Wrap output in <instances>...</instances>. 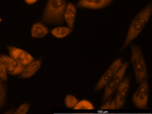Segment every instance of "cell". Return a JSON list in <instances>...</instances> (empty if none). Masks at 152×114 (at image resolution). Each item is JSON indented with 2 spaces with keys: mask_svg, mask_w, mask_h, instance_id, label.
Instances as JSON below:
<instances>
[{
  "mask_svg": "<svg viewBox=\"0 0 152 114\" xmlns=\"http://www.w3.org/2000/svg\"><path fill=\"white\" fill-rule=\"evenodd\" d=\"M48 33V28L40 23H37L34 24L31 28V36L33 38H43Z\"/></svg>",
  "mask_w": 152,
  "mask_h": 114,
  "instance_id": "4fadbf2b",
  "label": "cell"
},
{
  "mask_svg": "<svg viewBox=\"0 0 152 114\" xmlns=\"http://www.w3.org/2000/svg\"><path fill=\"white\" fill-rule=\"evenodd\" d=\"M70 28L65 27H58L54 28L51 31V33L56 37L62 38L68 36L71 33Z\"/></svg>",
  "mask_w": 152,
  "mask_h": 114,
  "instance_id": "5bb4252c",
  "label": "cell"
},
{
  "mask_svg": "<svg viewBox=\"0 0 152 114\" xmlns=\"http://www.w3.org/2000/svg\"><path fill=\"white\" fill-rule=\"evenodd\" d=\"M123 64V60L121 58H118L113 62L110 67L103 74L99 80L98 82L94 88L96 91L101 90L105 87L111 80L118 71Z\"/></svg>",
  "mask_w": 152,
  "mask_h": 114,
  "instance_id": "8992f818",
  "label": "cell"
},
{
  "mask_svg": "<svg viewBox=\"0 0 152 114\" xmlns=\"http://www.w3.org/2000/svg\"><path fill=\"white\" fill-rule=\"evenodd\" d=\"M78 102V100L74 96L68 95L65 98V103L66 107L71 108L74 107Z\"/></svg>",
  "mask_w": 152,
  "mask_h": 114,
  "instance_id": "e0dca14e",
  "label": "cell"
},
{
  "mask_svg": "<svg viewBox=\"0 0 152 114\" xmlns=\"http://www.w3.org/2000/svg\"><path fill=\"white\" fill-rule=\"evenodd\" d=\"M129 65L128 61L123 64L121 67L114 76L108 84L106 86L103 96V102H105L116 91L123 78Z\"/></svg>",
  "mask_w": 152,
  "mask_h": 114,
  "instance_id": "277c9868",
  "label": "cell"
},
{
  "mask_svg": "<svg viewBox=\"0 0 152 114\" xmlns=\"http://www.w3.org/2000/svg\"><path fill=\"white\" fill-rule=\"evenodd\" d=\"M114 0H80L77 5L78 7L99 9L108 6Z\"/></svg>",
  "mask_w": 152,
  "mask_h": 114,
  "instance_id": "30bf717a",
  "label": "cell"
},
{
  "mask_svg": "<svg viewBox=\"0 0 152 114\" xmlns=\"http://www.w3.org/2000/svg\"><path fill=\"white\" fill-rule=\"evenodd\" d=\"M6 89L2 80L0 77V108L5 104L6 98Z\"/></svg>",
  "mask_w": 152,
  "mask_h": 114,
  "instance_id": "2e32d148",
  "label": "cell"
},
{
  "mask_svg": "<svg viewBox=\"0 0 152 114\" xmlns=\"http://www.w3.org/2000/svg\"><path fill=\"white\" fill-rule=\"evenodd\" d=\"M10 56L15 60L25 66L33 61V57L24 50L12 46H8Z\"/></svg>",
  "mask_w": 152,
  "mask_h": 114,
  "instance_id": "ba28073f",
  "label": "cell"
},
{
  "mask_svg": "<svg viewBox=\"0 0 152 114\" xmlns=\"http://www.w3.org/2000/svg\"><path fill=\"white\" fill-rule=\"evenodd\" d=\"M111 100L110 99L107 100L106 101V102L104 104H103L102 106L100 108V110H106L109 109L110 104L111 102Z\"/></svg>",
  "mask_w": 152,
  "mask_h": 114,
  "instance_id": "ffe728a7",
  "label": "cell"
},
{
  "mask_svg": "<svg viewBox=\"0 0 152 114\" xmlns=\"http://www.w3.org/2000/svg\"><path fill=\"white\" fill-rule=\"evenodd\" d=\"M30 104L28 103H25L21 104L14 113L15 114H25L28 112Z\"/></svg>",
  "mask_w": 152,
  "mask_h": 114,
  "instance_id": "ac0fdd59",
  "label": "cell"
},
{
  "mask_svg": "<svg viewBox=\"0 0 152 114\" xmlns=\"http://www.w3.org/2000/svg\"><path fill=\"white\" fill-rule=\"evenodd\" d=\"M1 57L8 74L13 75H18L21 74L25 69V66L19 63L11 57L4 55H1Z\"/></svg>",
  "mask_w": 152,
  "mask_h": 114,
  "instance_id": "9c48e42d",
  "label": "cell"
},
{
  "mask_svg": "<svg viewBox=\"0 0 152 114\" xmlns=\"http://www.w3.org/2000/svg\"><path fill=\"white\" fill-rule=\"evenodd\" d=\"M66 4V0H48L42 17L43 22L48 24L63 23Z\"/></svg>",
  "mask_w": 152,
  "mask_h": 114,
  "instance_id": "7a4b0ae2",
  "label": "cell"
},
{
  "mask_svg": "<svg viewBox=\"0 0 152 114\" xmlns=\"http://www.w3.org/2000/svg\"><path fill=\"white\" fill-rule=\"evenodd\" d=\"M41 66V59L31 62L26 68H25L23 71L22 72L21 74L19 76V78H26L32 77L39 70Z\"/></svg>",
  "mask_w": 152,
  "mask_h": 114,
  "instance_id": "7c38bea8",
  "label": "cell"
},
{
  "mask_svg": "<svg viewBox=\"0 0 152 114\" xmlns=\"http://www.w3.org/2000/svg\"><path fill=\"white\" fill-rule=\"evenodd\" d=\"M76 13L77 10L75 7L71 3H69L65 9L64 17L69 28L72 31L74 28Z\"/></svg>",
  "mask_w": 152,
  "mask_h": 114,
  "instance_id": "8fae6325",
  "label": "cell"
},
{
  "mask_svg": "<svg viewBox=\"0 0 152 114\" xmlns=\"http://www.w3.org/2000/svg\"><path fill=\"white\" fill-rule=\"evenodd\" d=\"M0 77L4 81H6L7 79L6 68H5L4 64L3 61L1 56H0Z\"/></svg>",
  "mask_w": 152,
  "mask_h": 114,
  "instance_id": "d6986e66",
  "label": "cell"
},
{
  "mask_svg": "<svg viewBox=\"0 0 152 114\" xmlns=\"http://www.w3.org/2000/svg\"><path fill=\"white\" fill-rule=\"evenodd\" d=\"M116 102L115 100L113 99L111 101L110 104L109 110H116Z\"/></svg>",
  "mask_w": 152,
  "mask_h": 114,
  "instance_id": "44dd1931",
  "label": "cell"
},
{
  "mask_svg": "<svg viewBox=\"0 0 152 114\" xmlns=\"http://www.w3.org/2000/svg\"><path fill=\"white\" fill-rule=\"evenodd\" d=\"M152 10V5L151 2L148 4L133 19L120 53L125 49L130 43L142 32L150 18Z\"/></svg>",
  "mask_w": 152,
  "mask_h": 114,
  "instance_id": "6da1fadb",
  "label": "cell"
},
{
  "mask_svg": "<svg viewBox=\"0 0 152 114\" xmlns=\"http://www.w3.org/2000/svg\"><path fill=\"white\" fill-rule=\"evenodd\" d=\"M38 0H25L26 3L28 4H32L36 3Z\"/></svg>",
  "mask_w": 152,
  "mask_h": 114,
  "instance_id": "7402d4cb",
  "label": "cell"
},
{
  "mask_svg": "<svg viewBox=\"0 0 152 114\" xmlns=\"http://www.w3.org/2000/svg\"><path fill=\"white\" fill-rule=\"evenodd\" d=\"M149 94V87L147 80L141 83L132 97V101L137 108L145 109L147 107Z\"/></svg>",
  "mask_w": 152,
  "mask_h": 114,
  "instance_id": "5b68a950",
  "label": "cell"
},
{
  "mask_svg": "<svg viewBox=\"0 0 152 114\" xmlns=\"http://www.w3.org/2000/svg\"><path fill=\"white\" fill-rule=\"evenodd\" d=\"M131 79L126 77L119 84L115 98L116 109L119 110L124 105L129 90Z\"/></svg>",
  "mask_w": 152,
  "mask_h": 114,
  "instance_id": "52a82bcc",
  "label": "cell"
},
{
  "mask_svg": "<svg viewBox=\"0 0 152 114\" xmlns=\"http://www.w3.org/2000/svg\"><path fill=\"white\" fill-rule=\"evenodd\" d=\"M93 104L90 102L84 100L78 102L74 107V110H94Z\"/></svg>",
  "mask_w": 152,
  "mask_h": 114,
  "instance_id": "9a60e30c",
  "label": "cell"
},
{
  "mask_svg": "<svg viewBox=\"0 0 152 114\" xmlns=\"http://www.w3.org/2000/svg\"><path fill=\"white\" fill-rule=\"evenodd\" d=\"M131 61L137 83L140 84L147 80L148 73L146 62L140 48L137 45L132 46Z\"/></svg>",
  "mask_w": 152,
  "mask_h": 114,
  "instance_id": "3957f363",
  "label": "cell"
}]
</instances>
